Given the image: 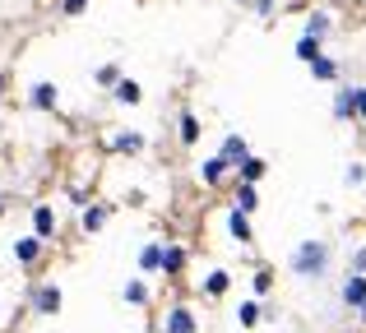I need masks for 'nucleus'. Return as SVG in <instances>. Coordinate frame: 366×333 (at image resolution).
<instances>
[{
	"label": "nucleus",
	"mask_w": 366,
	"mask_h": 333,
	"mask_svg": "<svg viewBox=\"0 0 366 333\" xmlns=\"http://www.w3.org/2000/svg\"><path fill=\"white\" fill-rule=\"evenodd\" d=\"M107 148L112 153H125V158H139L144 148H149V139H144V130H112Z\"/></svg>",
	"instance_id": "nucleus-7"
},
{
	"label": "nucleus",
	"mask_w": 366,
	"mask_h": 333,
	"mask_svg": "<svg viewBox=\"0 0 366 333\" xmlns=\"http://www.w3.org/2000/svg\"><path fill=\"white\" fill-rule=\"evenodd\" d=\"M218 158H223L227 167H237L242 158H250V144H246V135H237V130H232V135H223V148H218Z\"/></svg>",
	"instance_id": "nucleus-16"
},
{
	"label": "nucleus",
	"mask_w": 366,
	"mask_h": 333,
	"mask_svg": "<svg viewBox=\"0 0 366 333\" xmlns=\"http://www.w3.org/2000/svg\"><path fill=\"white\" fill-rule=\"evenodd\" d=\"M107 222H112V204H84L79 208V232L84 236H98Z\"/></svg>",
	"instance_id": "nucleus-11"
},
{
	"label": "nucleus",
	"mask_w": 366,
	"mask_h": 333,
	"mask_svg": "<svg viewBox=\"0 0 366 333\" xmlns=\"http://www.w3.org/2000/svg\"><path fill=\"white\" fill-rule=\"evenodd\" d=\"M112 102H121V107H139V102H144L139 79H125V74H121V79L112 83Z\"/></svg>",
	"instance_id": "nucleus-15"
},
{
	"label": "nucleus",
	"mask_w": 366,
	"mask_h": 333,
	"mask_svg": "<svg viewBox=\"0 0 366 333\" xmlns=\"http://www.w3.org/2000/svg\"><path fill=\"white\" fill-rule=\"evenodd\" d=\"M232 176L242 180V185H259V180L269 176V163H264V158H255V153H250V158H242V163L232 167Z\"/></svg>",
	"instance_id": "nucleus-12"
},
{
	"label": "nucleus",
	"mask_w": 366,
	"mask_h": 333,
	"mask_svg": "<svg viewBox=\"0 0 366 333\" xmlns=\"http://www.w3.org/2000/svg\"><path fill=\"white\" fill-rule=\"evenodd\" d=\"M56 9H61V19H79L89 9V0H56Z\"/></svg>",
	"instance_id": "nucleus-28"
},
{
	"label": "nucleus",
	"mask_w": 366,
	"mask_h": 333,
	"mask_svg": "<svg viewBox=\"0 0 366 333\" xmlns=\"http://www.w3.org/2000/svg\"><path fill=\"white\" fill-rule=\"evenodd\" d=\"M269 292H274V269H269V264H259L255 278H250V297H255V301H269Z\"/></svg>",
	"instance_id": "nucleus-23"
},
{
	"label": "nucleus",
	"mask_w": 366,
	"mask_h": 333,
	"mask_svg": "<svg viewBox=\"0 0 366 333\" xmlns=\"http://www.w3.org/2000/svg\"><path fill=\"white\" fill-rule=\"evenodd\" d=\"M24 306L33 310L37 319H56V315H61V306H65V292H61V282H51V278H37V282H28V287H24Z\"/></svg>",
	"instance_id": "nucleus-2"
},
{
	"label": "nucleus",
	"mask_w": 366,
	"mask_h": 333,
	"mask_svg": "<svg viewBox=\"0 0 366 333\" xmlns=\"http://www.w3.org/2000/svg\"><path fill=\"white\" fill-rule=\"evenodd\" d=\"M287 269L297 273V278H311V282H320V278H330L334 273V245L330 241H302L292 250V260H287Z\"/></svg>",
	"instance_id": "nucleus-1"
},
{
	"label": "nucleus",
	"mask_w": 366,
	"mask_h": 333,
	"mask_svg": "<svg viewBox=\"0 0 366 333\" xmlns=\"http://www.w3.org/2000/svg\"><path fill=\"white\" fill-rule=\"evenodd\" d=\"M315 56H325V42H315V37H297V61H306V65H311L315 61Z\"/></svg>",
	"instance_id": "nucleus-27"
},
{
	"label": "nucleus",
	"mask_w": 366,
	"mask_h": 333,
	"mask_svg": "<svg viewBox=\"0 0 366 333\" xmlns=\"http://www.w3.org/2000/svg\"><path fill=\"white\" fill-rule=\"evenodd\" d=\"M134 264H139V278H153L162 264V241H144L139 255H134Z\"/></svg>",
	"instance_id": "nucleus-14"
},
{
	"label": "nucleus",
	"mask_w": 366,
	"mask_h": 333,
	"mask_svg": "<svg viewBox=\"0 0 366 333\" xmlns=\"http://www.w3.org/2000/svg\"><path fill=\"white\" fill-rule=\"evenodd\" d=\"M121 301H125V306H134V310H144V306L153 301V287H149V278H130V282L121 287Z\"/></svg>",
	"instance_id": "nucleus-13"
},
{
	"label": "nucleus",
	"mask_w": 366,
	"mask_h": 333,
	"mask_svg": "<svg viewBox=\"0 0 366 333\" xmlns=\"http://www.w3.org/2000/svg\"><path fill=\"white\" fill-rule=\"evenodd\" d=\"M9 255H14V264H19V269H28V273H33L37 264L46 260V241H37L33 232H28V236H14V245H9Z\"/></svg>",
	"instance_id": "nucleus-4"
},
{
	"label": "nucleus",
	"mask_w": 366,
	"mask_h": 333,
	"mask_svg": "<svg viewBox=\"0 0 366 333\" xmlns=\"http://www.w3.org/2000/svg\"><path fill=\"white\" fill-rule=\"evenodd\" d=\"M306 37H315V42H325V37L334 33V14L330 9H311V14H306V28H302Z\"/></svg>",
	"instance_id": "nucleus-18"
},
{
	"label": "nucleus",
	"mask_w": 366,
	"mask_h": 333,
	"mask_svg": "<svg viewBox=\"0 0 366 333\" xmlns=\"http://www.w3.org/2000/svg\"><path fill=\"white\" fill-rule=\"evenodd\" d=\"M259 319H264V301L250 297V301H242V306H237V324H242V329H255Z\"/></svg>",
	"instance_id": "nucleus-24"
},
{
	"label": "nucleus",
	"mask_w": 366,
	"mask_h": 333,
	"mask_svg": "<svg viewBox=\"0 0 366 333\" xmlns=\"http://www.w3.org/2000/svg\"><path fill=\"white\" fill-rule=\"evenodd\" d=\"M352 107H357V88H339V98H334V121H352Z\"/></svg>",
	"instance_id": "nucleus-25"
},
{
	"label": "nucleus",
	"mask_w": 366,
	"mask_h": 333,
	"mask_svg": "<svg viewBox=\"0 0 366 333\" xmlns=\"http://www.w3.org/2000/svg\"><path fill=\"white\" fill-rule=\"evenodd\" d=\"M162 333H199V315L186 306V301H177V306L162 315Z\"/></svg>",
	"instance_id": "nucleus-5"
},
{
	"label": "nucleus",
	"mask_w": 366,
	"mask_h": 333,
	"mask_svg": "<svg viewBox=\"0 0 366 333\" xmlns=\"http://www.w3.org/2000/svg\"><path fill=\"white\" fill-rule=\"evenodd\" d=\"M227 208H237V213H255V208H259V190L255 185H242V180H237V190H232V204H227Z\"/></svg>",
	"instance_id": "nucleus-22"
},
{
	"label": "nucleus",
	"mask_w": 366,
	"mask_h": 333,
	"mask_svg": "<svg viewBox=\"0 0 366 333\" xmlns=\"http://www.w3.org/2000/svg\"><path fill=\"white\" fill-rule=\"evenodd\" d=\"M311 79L315 83H339L343 79V65L334 61V56H315V61H311Z\"/></svg>",
	"instance_id": "nucleus-19"
},
{
	"label": "nucleus",
	"mask_w": 366,
	"mask_h": 333,
	"mask_svg": "<svg viewBox=\"0 0 366 333\" xmlns=\"http://www.w3.org/2000/svg\"><path fill=\"white\" fill-rule=\"evenodd\" d=\"M5 93H9V74H0V98H5Z\"/></svg>",
	"instance_id": "nucleus-33"
},
{
	"label": "nucleus",
	"mask_w": 366,
	"mask_h": 333,
	"mask_svg": "<svg viewBox=\"0 0 366 333\" xmlns=\"http://www.w3.org/2000/svg\"><path fill=\"white\" fill-rule=\"evenodd\" d=\"M28 222H33V236L46 241V245L61 236V213H56V204H46V199H37V204L28 208Z\"/></svg>",
	"instance_id": "nucleus-3"
},
{
	"label": "nucleus",
	"mask_w": 366,
	"mask_h": 333,
	"mask_svg": "<svg viewBox=\"0 0 366 333\" xmlns=\"http://www.w3.org/2000/svg\"><path fill=\"white\" fill-rule=\"evenodd\" d=\"M177 139H181V144H186V148H195L199 144V116H195V111H181V116H177Z\"/></svg>",
	"instance_id": "nucleus-21"
},
{
	"label": "nucleus",
	"mask_w": 366,
	"mask_h": 333,
	"mask_svg": "<svg viewBox=\"0 0 366 333\" xmlns=\"http://www.w3.org/2000/svg\"><path fill=\"white\" fill-rule=\"evenodd\" d=\"M28 107L33 111H61V88H56L51 79H37L33 88H28Z\"/></svg>",
	"instance_id": "nucleus-8"
},
{
	"label": "nucleus",
	"mask_w": 366,
	"mask_h": 333,
	"mask_svg": "<svg viewBox=\"0 0 366 333\" xmlns=\"http://www.w3.org/2000/svg\"><path fill=\"white\" fill-rule=\"evenodd\" d=\"M250 9H255L259 19H274L278 14V0H250Z\"/></svg>",
	"instance_id": "nucleus-30"
},
{
	"label": "nucleus",
	"mask_w": 366,
	"mask_h": 333,
	"mask_svg": "<svg viewBox=\"0 0 366 333\" xmlns=\"http://www.w3.org/2000/svg\"><path fill=\"white\" fill-rule=\"evenodd\" d=\"M352 273H362V278H366V241L352 250Z\"/></svg>",
	"instance_id": "nucleus-31"
},
{
	"label": "nucleus",
	"mask_w": 366,
	"mask_h": 333,
	"mask_svg": "<svg viewBox=\"0 0 366 333\" xmlns=\"http://www.w3.org/2000/svg\"><path fill=\"white\" fill-rule=\"evenodd\" d=\"M121 74H125V70H121V61H107V65H98V70H93V83L112 93V83H117Z\"/></svg>",
	"instance_id": "nucleus-26"
},
{
	"label": "nucleus",
	"mask_w": 366,
	"mask_h": 333,
	"mask_svg": "<svg viewBox=\"0 0 366 333\" xmlns=\"http://www.w3.org/2000/svg\"><path fill=\"white\" fill-rule=\"evenodd\" d=\"M352 121H362V125H366V88H357V107H352Z\"/></svg>",
	"instance_id": "nucleus-32"
},
{
	"label": "nucleus",
	"mask_w": 366,
	"mask_h": 333,
	"mask_svg": "<svg viewBox=\"0 0 366 333\" xmlns=\"http://www.w3.org/2000/svg\"><path fill=\"white\" fill-rule=\"evenodd\" d=\"M227 180H232V167L223 163V158H204V163H199V185H209V190H223Z\"/></svg>",
	"instance_id": "nucleus-10"
},
{
	"label": "nucleus",
	"mask_w": 366,
	"mask_h": 333,
	"mask_svg": "<svg viewBox=\"0 0 366 333\" xmlns=\"http://www.w3.org/2000/svg\"><path fill=\"white\" fill-rule=\"evenodd\" d=\"M227 292H232V273L227 269H209L204 278H199V297L204 301H223Z\"/></svg>",
	"instance_id": "nucleus-9"
},
{
	"label": "nucleus",
	"mask_w": 366,
	"mask_h": 333,
	"mask_svg": "<svg viewBox=\"0 0 366 333\" xmlns=\"http://www.w3.org/2000/svg\"><path fill=\"white\" fill-rule=\"evenodd\" d=\"M227 232H232L237 245H255V227H250V217L237 213V208H227Z\"/></svg>",
	"instance_id": "nucleus-20"
},
{
	"label": "nucleus",
	"mask_w": 366,
	"mask_h": 333,
	"mask_svg": "<svg viewBox=\"0 0 366 333\" xmlns=\"http://www.w3.org/2000/svg\"><path fill=\"white\" fill-rule=\"evenodd\" d=\"M357 315H362V319H357V324L366 329V301H362V306H357Z\"/></svg>",
	"instance_id": "nucleus-34"
},
{
	"label": "nucleus",
	"mask_w": 366,
	"mask_h": 333,
	"mask_svg": "<svg viewBox=\"0 0 366 333\" xmlns=\"http://www.w3.org/2000/svg\"><path fill=\"white\" fill-rule=\"evenodd\" d=\"M5 213H9V204H5V199H0V217H5Z\"/></svg>",
	"instance_id": "nucleus-35"
},
{
	"label": "nucleus",
	"mask_w": 366,
	"mask_h": 333,
	"mask_svg": "<svg viewBox=\"0 0 366 333\" xmlns=\"http://www.w3.org/2000/svg\"><path fill=\"white\" fill-rule=\"evenodd\" d=\"M343 180H348V185H366V167H362V163H348Z\"/></svg>",
	"instance_id": "nucleus-29"
},
{
	"label": "nucleus",
	"mask_w": 366,
	"mask_h": 333,
	"mask_svg": "<svg viewBox=\"0 0 366 333\" xmlns=\"http://www.w3.org/2000/svg\"><path fill=\"white\" fill-rule=\"evenodd\" d=\"M339 301H343V310H357L366 301V278L362 273H348V282L339 287Z\"/></svg>",
	"instance_id": "nucleus-17"
},
{
	"label": "nucleus",
	"mask_w": 366,
	"mask_h": 333,
	"mask_svg": "<svg viewBox=\"0 0 366 333\" xmlns=\"http://www.w3.org/2000/svg\"><path fill=\"white\" fill-rule=\"evenodd\" d=\"M186 264H190V250L181 241H162V264H158V273L162 278H181L186 273Z\"/></svg>",
	"instance_id": "nucleus-6"
}]
</instances>
